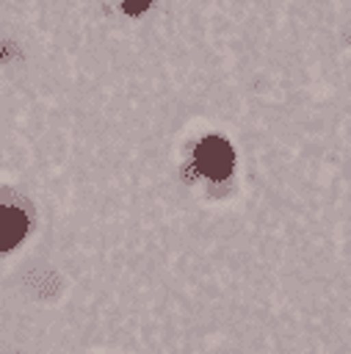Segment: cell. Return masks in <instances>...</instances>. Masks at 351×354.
Listing matches in <instances>:
<instances>
[{
	"label": "cell",
	"mask_w": 351,
	"mask_h": 354,
	"mask_svg": "<svg viewBox=\"0 0 351 354\" xmlns=\"http://www.w3.org/2000/svg\"><path fill=\"white\" fill-rule=\"evenodd\" d=\"M233 150L224 138L219 136H207L199 150H196V164L199 169L207 175V177H213V180H224L230 172H233Z\"/></svg>",
	"instance_id": "cell-1"
},
{
	"label": "cell",
	"mask_w": 351,
	"mask_h": 354,
	"mask_svg": "<svg viewBox=\"0 0 351 354\" xmlns=\"http://www.w3.org/2000/svg\"><path fill=\"white\" fill-rule=\"evenodd\" d=\"M150 3L153 0H125V12L127 14H142V12L150 9Z\"/></svg>",
	"instance_id": "cell-3"
},
{
	"label": "cell",
	"mask_w": 351,
	"mask_h": 354,
	"mask_svg": "<svg viewBox=\"0 0 351 354\" xmlns=\"http://www.w3.org/2000/svg\"><path fill=\"white\" fill-rule=\"evenodd\" d=\"M28 233V219L17 207H0V252H6L23 241Z\"/></svg>",
	"instance_id": "cell-2"
}]
</instances>
